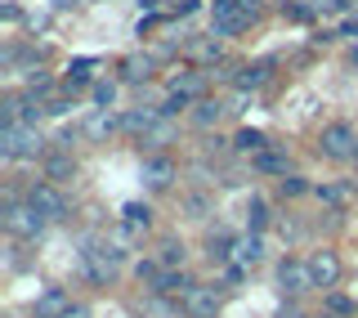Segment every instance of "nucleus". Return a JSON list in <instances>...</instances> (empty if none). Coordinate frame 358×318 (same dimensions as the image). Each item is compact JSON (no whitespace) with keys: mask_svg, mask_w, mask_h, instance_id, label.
Masks as SVG:
<instances>
[{"mask_svg":"<svg viewBox=\"0 0 358 318\" xmlns=\"http://www.w3.org/2000/svg\"><path fill=\"white\" fill-rule=\"evenodd\" d=\"M251 14L242 9V0H215V9H210V36H238V32L251 27Z\"/></svg>","mask_w":358,"mask_h":318,"instance_id":"5","label":"nucleus"},{"mask_svg":"<svg viewBox=\"0 0 358 318\" xmlns=\"http://www.w3.org/2000/svg\"><path fill=\"white\" fill-rule=\"evenodd\" d=\"M188 59H193L197 67H215L224 59V36H201L188 45Z\"/></svg>","mask_w":358,"mask_h":318,"instance_id":"17","label":"nucleus"},{"mask_svg":"<svg viewBox=\"0 0 358 318\" xmlns=\"http://www.w3.org/2000/svg\"><path fill=\"white\" fill-rule=\"evenodd\" d=\"M350 63H354V67H358V50H354V54H350Z\"/></svg>","mask_w":358,"mask_h":318,"instance_id":"38","label":"nucleus"},{"mask_svg":"<svg viewBox=\"0 0 358 318\" xmlns=\"http://www.w3.org/2000/svg\"><path fill=\"white\" fill-rule=\"evenodd\" d=\"M341 32H345V36H358V18H345V27H341Z\"/></svg>","mask_w":358,"mask_h":318,"instance_id":"36","label":"nucleus"},{"mask_svg":"<svg viewBox=\"0 0 358 318\" xmlns=\"http://www.w3.org/2000/svg\"><path fill=\"white\" fill-rule=\"evenodd\" d=\"M224 112H229V108L215 104V99H197V104H193V126H197V130H210V126L224 117Z\"/></svg>","mask_w":358,"mask_h":318,"instance_id":"22","label":"nucleus"},{"mask_svg":"<svg viewBox=\"0 0 358 318\" xmlns=\"http://www.w3.org/2000/svg\"><path fill=\"white\" fill-rule=\"evenodd\" d=\"M67 310H72V296L63 287H45L36 296V318H63Z\"/></svg>","mask_w":358,"mask_h":318,"instance_id":"16","label":"nucleus"},{"mask_svg":"<svg viewBox=\"0 0 358 318\" xmlns=\"http://www.w3.org/2000/svg\"><path fill=\"white\" fill-rule=\"evenodd\" d=\"M327 310H331V314H350V310H354V300H345V296H331V300H327Z\"/></svg>","mask_w":358,"mask_h":318,"instance_id":"33","label":"nucleus"},{"mask_svg":"<svg viewBox=\"0 0 358 318\" xmlns=\"http://www.w3.org/2000/svg\"><path fill=\"white\" fill-rule=\"evenodd\" d=\"M166 5H171V14H193L197 0H166Z\"/></svg>","mask_w":358,"mask_h":318,"instance_id":"32","label":"nucleus"},{"mask_svg":"<svg viewBox=\"0 0 358 318\" xmlns=\"http://www.w3.org/2000/svg\"><path fill=\"white\" fill-rule=\"evenodd\" d=\"M152 72H157V54H130V59L121 63V76H126L130 85L152 81Z\"/></svg>","mask_w":358,"mask_h":318,"instance_id":"18","label":"nucleus"},{"mask_svg":"<svg viewBox=\"0 0 358 318\" xmlns=\"http://www.w3.org/2000/svg\"><path fill=\"white\" fill-rule=\"evenodd\" d=\"M63 318H90V310H85V305H72V310H67Z\"/></svg>","mask_w":358,"mask_h":318,"instance_id":"35","label":"nucleus"},{"mask_svg":"<svg viewBox=\"0 0 358 318\" xmlns=\"http://www.w3.org/2000/svg\"><path fill=\"white\" fill-rule=\"evenodd\" d=\"M268 67H273L268 59H260V63H242V67H238V81H233V85H238V90H260V85L268 81Z\"/></svg>","mask_w":358,"mask_h":318,"instance_id":"21","label":"nucleus"},{"mask_svg":"<svg viewBox=\"0 0 358 318\" xmlns=\"http://www.w3.org/2000/svg\"><path fill=\"white\" fill-rule=\"evenodd\" d=\"M233 144H238V153H251V157H260L268 148V139H264L260 130H238V139H233Z\"/></svg>","mask_w":358,"mask_h":318,"instance_id":"28","label":"nucleus"},{"mask_svg":"<svg viewBox=\"0 0 358 318\" xmlns=\"http://www.w3.org/2000/svg\"><path fill=\"white\" fill-rule=\"evenodd\" d=\"M264 224H268V202L264 198H251V202H246V229L264 233Z\"/></svg>","mask_w":358,"mask_h":318,"instance_id":"27","label":"nucleus"},{"mask_svg":"<svg viewBox=\"0 0 358 318\" xmlns=\"http://www.w3.org/2000/svg\"><path fill=\"white\" fill-rule=\"evenodd\" d=\"M255 170H260V175H287V153L264 148L260 157H255Z\"/></svg>","mask_w":358,"mask_h":318,"instance_id":"25","label":"nucleus"},{"mask_svg":"<svg viewBox=\"0 0 358 318\" xmlns=\"http://www.w3.org/2000/svg\"><path fill=\"white\" fill-rule=\"evenodd\" d=\"M112 130H121V117H117L112 108H94V112L81 121V134H85V139H108Z\"/></svg>","mask_w":358,"mask_h":318,"instance_id":"14","label":"nucleus"},{"mask_svg":"<svg viewBox=\"0 0 358 318\" xmlns=\"http://www.w3.org/2000/svg\"><path fill=\"white\" fill-rule=\"evenodd\" d=\"M27 202H31V207H36L50 224H63L67 215H72V207H67V198H63V188H59V184H50V179L31 184V188H27Z\"/></svg>","mask_w":358,"mask_h":318,"instance_id":"6","label":"nucleus"},{"mask_svg":"<svg viewBox=\"0 0 358 318\" xmlns=\"http://www.w3.org/2000/svg\"><path fill=\"white\" fill-rule=\"evenodd\" d=\"M45 179H50V184H67V179H76V157L67 148L45 153Z\"/></svg>","mask_w":358,"mask_h":318,"instance_id":"15","label":"nucleus"},{"mask_svg":"<svg viewBox=\"0 0 358 318\" xmlns=\"http://www.w3.org/2000/svg\"><path fill=\"white\" fill-rule=\"evenodd\" d=\"M300 193H309V184L300 175H282V198H300Z\"/></svg>","mask_w":358,"mask_h":318,"instance_id":"31","label":"nucleus"},{"mask_svg":"<svg viewBox=\"0 0 358 318\" xmlns=\"http://www.w3.org/2000/svg\"><path fill=\"white\" fill-rule=\"evenodd\" d=\"M220 305H224V291L220 287H201V282H197V287L184 296V314L188 318H215Z\"/></svg>","mask_w":358,"mask_h":318,"instance_id":"8","label":"nucleus"},{"mask_svg":"<svg viewBox=\"0 0 358 318\" xmlns=\"http://www.w3.org/2000/svg\"><path fill=\"white\" fill-rule=\"evenodd\" d=\"M157 265H162V269H179V265H184V242H179V237H166V242L157 247Z\"/></svg>","mask_w":358,"mask_h":318,"instance_id":"24","label":"nucleus"},{"mask_svg":"<svg viewBox=\"0 0 358 318\" xmlns=\"http://www.w3.org/2000/svg\"><path fill=\"white\" fill-rule=\"evenodd\" d=\"M175 184V162L171 157H148V162H143V188H152V193H166Z\"/></svg>","mask_w":358,"mask_h":318,"instance_id":"12","label":"nucleus"},{"mask_svg":"<svg viewBox=\"0 0 358 318\" xmlns=\"http://www.w3.org/2000/svg\"><path fill=\"white\" fill-rule=\"evenodd\" d=\"M90 99H94V108H112L117 104V81H112V76H99V81L90 85Z\"/></svg>","mask_w":358,"mask_h":318,"instance_id":"26","label":"nucleus"},{"mask_svg":"<svg viewBox=\"0 0 358 318\" xmlns=\"http://www.w3.org/2000/svg\"><path fill=\"white\" fill-rule=\"evenodd\" d=\"M157 121H162V108H134V112H126V117H121V130H126V134H139V139H143V134H148Z\"/></svg>","mask_w":358,"mask_h":318,"instance_id":"20","label":"nucleus"},{"mask_svg":"<svg viewBox=\"0 0 358 318\" xmlns=\"http://www.w3.org/2000/svg\"><path fill=\"white\" fill-rule=\"evenodd\" d=\"M309 274H313V287L331 291L336 282H341V256L327 251V247H322V251H313L309 256Z\"/></svg>","mask_w":358,"mask_h":318,"instance_id":"9","label":"nucleus"},{"mask_svg":"<svg viewBox=\"0 0 358 318\" xmlns=\"http://www.w3.org/2000/svg\"><path fill=\"white\" fill-rule=\"evenodd\" d=\"M81 260H85V274H90V282H112V274H117L121 265H126V251H121L117 242H85V251H81Z\"/></svg>","mask_w":358,"mask_h":318,"instance_id":"3","label":"nucleus"},{"mask_svg":"<svg viewBox=\"0 0 358 318\" xmlns=\"http://www.w3.org/2000/svg\"><path fill=\"white\" fill-rule=\"evenodd\" d=\"M193 287H197V282L188 278L184 269H162V274H157V282H152V291H157V296H175V300H184Z\"/></svg>","mask_w":358,"mask_h":318,"instance_id":"13","label":"nucleus"},{"mask_svg":"<svg viewBox=\"0 0 358 318\" xmlns=\"http://www.w3.org/2000/svg\"><path fill=\"white\" fill-rule=\"evenodd\" d=\"M354 0H313V14H350Z\"/></svg>","mask_w":358,"mask_h":318,"instance_id":"29","label":"nucleus"},{"mask_svg":"<svg viewBox=\"0 0 358 318\" xmlns=\"http://www.w3.org/2000/svg\"><path fill=\"white\" fill-rule=\"evenodd\" d=\"M175 139V126H171V117H166V112H162V121H157V126L148 130V134H143V148H166V144H171Z\"/></svg>","mask_w":358,"mask_h":318,"instance_id":"23","label":"nucleus"},{"mask_svg":"<svg viewBox=\"0 0 358 318\" xmlns=\"http://www.w3.org/2000/svg\"><path fill=\"white\" fill-rule=\"evenodd\" d=\"M152 229V211L143 207V202H130V207H121V233L134 237V233H148Z\"/></svg>","mask_w":358,"mask_h":318,"instance_id":"19","label":"nucleus"},{"mask_svg":"<svg viewBox=\"0 0 358 318\" xmlns=\"http://www.w3.org/2000/svg\"><path fill=\"white\" fill-rule=\"evenodd\" d=\"M318 198H322V202H336V207H341V202H350V188H345V184H322V188H318Z\"/></svg>","mask_w":358,"mask_h":318,"instance_id":"30","label":"nucleus"},{"mask_svg":"<svg viewBox=\"0 0 358 318\" xmlns=\"http://www.w3.org/2000/svg\"><path fill=\"white\" fill-rule=\"evenodd\" d=\"M45 153V134L31 121H14V126H0V157L5 162H31Z\"/></svg>","mask_w":358,"mask_h":318,"instance_id":"1","label":"nucleus"},{"mask_svg":"<svg viewBox=\"0 0 358 318\" xmlns=\"http://www.w3.org/2000/svg\"><path fill=\"white\" fill-rule=\"evenodd\" d=\"M166 95H179V99H188V104H197V99L206 95V72H197V67H188V72H175L171 85H166Z\"/></svg>","mask_w":358,"mask_h":318,"instance_id":"11","label":"nucleus"},{"mask_svg":"<svg viewBox=\"0 0 358 318\" xmlns=\"http://www.w3.org/2000/svg\"><path fill=\"white\" fill-rule=\"evenodd\" d=\"M318 148H322V157H331V162H354V157H358V130L345 126V121H336V126H322Z\"/></svg>","mask_w":358,"mask_h":318,"instance_id":"4","label":"nucleus"},{"mask_svg":"<svg viewBox=\"0 0 358 318\" xmlns=\"http://www.w3.org/2000/svg\"><path fill=\"white\" fill-rule=\"evenodd\" d=\"M0 224H5V233L9 237H18V242H36V237L45 233V224H50V220H45V215L36 211V207H31V202L27 198H5V211H0Z\"/></svg>","mask_w":358,"mask_h":318,"instance_id":"2","label":"nucleus"},{"mask_svg":"<svg viewBox=\"0 0 358 318\" xmlns=\"http://www.w3.org/2000/svg\"><path fill=\"white\" fill-rule=\"evenodd\" d=\"M54 5H59V9H67V5H81V0H54Z\"/></svg>","mask_w":358,"mask_h":318,"instance_id":"37","label":"nucleus"},{"mask_svg":"<svg viewBox=\"0 0 358 318\" xmlns=\"http://www.w3.org/2000/svg\"><path fill=\"white\" fill-rule=\"evenodd\" d=\"M278 318H300V305H282V310H278Z\"/></svg>","mask_w":358,"mask_h":318,"instance_id":"34","label":"nucleus"},{"mask_svg":"<svg viewBox=\"0 0 358 318\" xmlns=\"http://www.w3.org/2000/svg\"><path fill=\"white\" fill-rule=\"evenodd\" d=\"M229 260H233V265H242V269L260 265V260H264V237L251 233V229L238 233V237H233V247H229Z\"/></svg>","mask_w":358,"mask_h":318,"instance_id":"10","label":"nucleus"},{"mask_svg":"<svg viewBox=\"0 0 358 318\" xmlns=\"http://www.w3.org/2000/svg\"><path fill=\"white\" fill-rule=\"evenodd\" d=\"M278 287H282L287 296H305V291L313 287V274H309V260H296V256H287L282 265H278Z\"/></svg>","mask_w":358,"mask_h":318,"instance_id":"7","label":"nucleus"}]
</instances>
